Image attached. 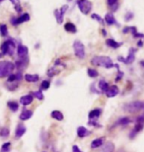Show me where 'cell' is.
<instances>
[{"mask_svg":"<svg viewBox=\"0 0 144 152\" xmlns=\"http://www.w3.org/2000/svg\"><path fill=\"white\" fill-rule=\"evenodd\" d=\"M91 63L95 66H100V67H105L108 69L113 68L115 66L112 58H110L109 56H94L91 59Z\"/></svg>","mask_w":144,"mask_h":152,"instance_id":"1","label":"cell"},{"mask_svg":"<svg viewBox=\"0 0 144 152\" xmlns=\"http://www.w3.org/2000/svg\"><path fill=\"white\" fill-rule=\"evenodd\" d=\"M15 50H16V44H15V42L12 39H9L3 42L1 47H0V50H1L0 56H12L15 53Z\"/></svg>","mask_w":144,"mask_h":152,"instance_id":"2","label":"cell"},{"mask_svg":"<svg viewBox=\"0 0 144 152\" xmlns=\"http://www.w3.org/2000/svg\"><path fill=\"white\" fill-rule=\"evenodd\" d=\"M15 65L10 61H1L0 62V78L7 77L14 71Z\"/></svg>","mask_w":144,"mask_h":152,"instance_id":"3","label":"cell"},{"mask_svg":"<svg viewBox=\"0 0 144 152\" xmlns=\"http://www.w3.org/2000/svg\"><path fill=\"white\" fill-rule=\"evenodd\" d=\"M73 50H74L75 56L80 59H83L85 57V47L80 41H75L73 42Z\"/></svg>","mask_w":144,"mask_h":152,"instance_id":"4","label":"cell"},{"mask_svg":"<svg viewBox=\"0 0 144 152\" xmlns=\"http://www.w3.org/2000/svg\"><path fill=\"white\" fill-rule=\"evenodd\" d=\"M77 5H78L79 10L84 15H88L90 13L92 10V7H93L92 3L89 1V0H78Z\"/></svg>","mask_w":144,"mask_h":152,"instance_id":"5","label":"cell"},{"mask_svg":"<svg viewBox=\"0 0 144 152\" xmlns=\"http://www.w3.org/2000/svg\"><path fill=\"white\" fill-rule=\"evenodd\" d=\"M125 107H126L125 110H126L127 112L134 114V113L139 112L140 110H142V109L144 108V104L141 101H133V102L129 103V104H127Z\"/></svg>","mask_w":144,"mask_h":152,"instance_id":"6","label":"cell"},{"mask_svg":"<svg viewBox=\"0 0 144 152\" xmlns=\"http://www.w3.org/2000/svg\"><path fill=\"white\" fill-rule=\"evenodd\" d=\"M135 53H136L135 48H131L129 50V53H128L126 58H124L122 56H118V61H121V62L125 63V64H130V63H132L134 60H135Z\"/></svg>","mask_w":144,"mask_h":152,"instance_id":"7","label":"cell"},{"mask_svg":"<svg viewBox=\"0 0 144 152\" xmlns=\"http://www.w3.org/2000/svg\"><path fill=\"white\" fill-rule=\"evenodd\" d=\"M30 20V15L28 13H25L23 15H21L20 17H12L11 18V24L13 26H17V25H20V24H22L24 22H28Z\"/></svg>","mask_w":144,"mask_h":152,"instance_id":"8","label":"cell"},{"mask_svg":"<svg viewBox=\"0 0 144 152\" xmlns=\"http://www.w3.org/2000/svg\"><path fill=\"white\" fill-rule=\"evenodd\" d=\"M28 53H29V50L26 45H19L17 48V54L19 56V58H26L28 57Z\"/></svg>","mask_w":144,"mask_h":152,"instance_id":"9","label":"cell"},{"mask_svg":"<svg viewBox=\"0 0 144 152\" xmlns=\"http://www.w3.org/2000/svg\"><path fill=\"white\" fill-rule=\"evenodd\" d=\"M28 62H29L28 57H26V58H19L18 60H16V62H15L14 65H15V67L19 70V72H21L22 69H24L27 65H28Z\"/></svg>","mask_w":144,"mask_h":152,"instance_id":"10","label":"cell"},{"mask_svg":"<svg viewBox=\"0 0 144 152\" xmlns=\"http://www.w3.org/2000/svg\"><path fill=\"white\" fill-rule=\"evenodd\" d=\"M118 93H119L118 87L116 86V85H112V86L109 87V89L107 90L106 96L108 97V98H114V97H115Z\"/></svg>","mask_w":144,"mask_h":152,"instance_id":"11","label":"cell"},{"mask_svg":"<svg viewBox=\"0 0 144 152\" xmlns=\"http://www.w3.org/2000/svg\"><path fill=\"white\" fill-rule=\"evenodd\" d=\"M143 127H144V123H136V124L134 126L132 130L130 132L129 137L130 138L135 137V135L137 134V133H139L140 132H141V130L143 129Z\"/></svg>","mask_w":144,"mask_h":152,"instance_id":"12","label":"cell"},{"mask_svg":"<svg viewBox=\"0 0 144 152\" xmlns=\"http://www.w3.org/2000/svg\"><path fill=\"white\" fill-rule=\"evenodd\" d=\"M101 114H102V110L99 109V108H96V109L92 110L90 113H89L88 117H89V118H90V121H96L97 118H100Z\"/></svg>","mask_w":144,"mask_h":152,"instance_id":"13","label":"cell"},{"mask_svg":"<svg viewBox=\"0 0 144 152\" xmlns=\"http://www.w3.org/2000/svg\"><path fill=\"white\" fill-rule=\"evenodd\" d=\"M26 126H23L22 124H19L16 127V132H15V136H16L17 138H21L22 136L25 134V132H26Z\"/></svg>","mask_w":144,"mask_h":152,"instance_id":"14","label":"cell"},{"mask_svg":"<svg viewBox=\"0 0 144 152\" xmlns=\"http://www.w3.org/2000/svg\"><path fill=\"white\" fill-rule=\"evenodd\" d=\"M33 100H34V96L32 94H28V95H25L23 97H21L20 99V103L22 104L23 106H28L30 104L33 103Z\"/></svg>","mask_w":144,"mask_h":152,"instance_id":"15","label":"cell"},{"mask_svg":"<svg viewBox=\"0 0 144 152\" xmlns=\"http://www.w3.org/2000/svg\"><path fill=\"white\" fill-rule=\"evenodd\" d=\"M22 78H23V76H22V73H21V72H18L16 74L12 73L8 76L7 83H14V82H16V81H20Z\"/></svg>","mask_w":144,"mask_h":152,"instance_id":"16","label":"cell"},{"mask_svg":"<svg viewBox=\"0 0 144 152\" xmlns=\"http://www.w3.org/2000/svg\"><path fill=\"white\" fill-rule=\"evenodd\" d=\"M104 142H105V137H99V138L94 139V140L91 142V148H93V149L99 148L104 144Z\"/></svg>","mask_w":144,"mask_h":152,"instance_id":"17","label":"cell"},{"mask_svg":"<svg viewBox=\"0 0 144 152\" xmlns=\"http://www.w3.org/2000/svg\"><path fill=\"white\" fill-rule=\"evenodd\" d=\"M32 117H33V111L25 110V109H24L23 112L19 115V118L21 121H27V120H29V118H32Z\"/></svg>","mask_w":144,"mask_h":152,"instance_id":"18","label":"cell"},{"mask_svg":"<svg viewBox=\"0 0 144 152\" xmlns=\"http://www.w3.org/2000/svg\"><path fill=\"white\" fill-rule=\"evenodd\" d=\"M106 45H108L109 48H121L122 45V42H115L114 39H108L106 41Z\"/></svg>","mask_w":144,"mask_h":152,"instance_id":"19","label":"cell"},{"mask_svg":"<svg viewBox=\"0 0 144 152\" xmlns=\"http://www.w3.org/2000/svg\"><path fill=\"white\" fill-rule=\"evenodd\" d=\"M90 134V132H89V130L86 129V127L84 126H79L77 129V135L79 136L80 138H84L86 137Z\"/></svg>","mask_w":144,"mask_h":152,"instance_id":"20","label":"cell"},{"mask_svg":"<svg viewBox=\"0 0 144 152\" xmlns=\"http://www.w3.org/2000/svg\"><path fill=\"white\" fill-rule=\"evenodd\" d=\"M64 29H65L66 32L72 33V34H75V33L77 32V28H76V26L73 23H71V22L65 23V25H64Z\"/></svg>","mask_w":144,"mask_h":152,"instance_id":"21","label":"cell"},{"mask_svg":"<svg viewBox=\"0 0 144 152\" xmlns=\"http://www.w3.org/2000/svg\"><path fill=\"white\" fill-rule=\"evenodd\" d=\"M105 22L108 24V25L112 26V25H115L116 20L112 13H108V14H106V16H105Z\"/></svg>","mask_w":144,"mask_h":152,"instance_id":"22","label":"cell"},{"mask_svg":"<svg viewBox=\"0 0 144 152\" xmlns=\"http://www.w3.org/2000/svg\"><path fill=\"white\" fill-rule=\"evenodd\" d=\"M99 89L101 92H104V93H106L107 92V90L109 89V84H108V82H107L106 80H104V79H101L100 82H99Z\"/></svg>","mask_w":144,"mask_h":152,"instance_id":"23","label":"cell"},{"mask_svg":"<svg viewBox=\"0 0 144 152\" xmlns=\"http://www.w3.org/2000/svg\"><path fill=\"white\" fill-rule=\"evenodd\" d=\"M114 151H115V144L113 143V142L109 141L104 145L103 149L101 152H114Z\"/></svg>","mask_w":144,"mask_h":152,"instance_id":"24","label":"cell"},{"mask_svg":"<svg viewBox=\"0 0 144 152\" xmlns=\"http://www.w3.org/2000/svg\"><path fill=\"white\" fill-rule=\"evenodd\" d=\"M24 77L27 82H38L39 79L38 74H25Z\"/></svg>","mask_w":144,"mask_h":152,"instance_id":"25","label":"cell"},{"mask_svg":"<svg viewBox=\"0 0 144 152\" xmlns=\"http://www.w3.org/2000/svg\"><path fill=\"white\" fill-rule=\"evenodd\" d=\"M50 115H51V118H54V120H56V121H62L63 120V114L61 113L60 111H57V110L53 111Z\"/></svg>","mask_w":144,"mask_h":152,"instance_id":"26","label":"cell"},{"mask_svg":"<svg viewBox=\"0 0 144 152\" xmlns=\"http://www.w3.org/2000/svg\"><path fill=\"white\" fill-rule=\"evenodd\" d=\"M7 106L12 112H17L19 110V104H18V102L16 101H9L7 103Z\"/></svg>","mask_w":144,"mask_h":152,"instance_id":"27","label":"cell"},{"mask_svg":"<svg viewBox=\"0 0 144 152\" xmlns=\"http://www.w3.org/2000/svg\"><path fill=\"white\" fill-rule=\"evenodd\" d=\"M108 5L113 12H115L118 8V0H108Z\"/></svg>","mask_w":144,"mask_h":152,"instance_id":"28","label":"cell"},{"mask_svg":"<svg viewBox=\"0 0 144 152\" xmlns=\"http://www.w3.org/2000/svg\"><path fill=\"white\" fill-rule=\"evenodd\" d=\"M130 118L128 117H124V118H121L118 121V124H119V126H127L128 124H130Z\"/></svg>","mask_w":144,"mask_h":152,"instance_id":"29","label":"cell"},{"mask_svg":"<svg viewBox=\"0 0 144 152\" xmlns=\"http://www.w3.org/2000/svg\"><path fill=\"white\" fill-rule=\"evenodd\" d=\"M54 17H56V22L58 24H62L63 22V16H62V14L60 13V11L59 10H54Z\"/></svg>","mask_w":144,"mask_h":152,"instance_id":"30","label":"cell"},{"mask_svg":"<svg viewBox=\"0 0 144 152\" xmlns=\"http://www.w3.org/2000/svg\"><path fill=\"white\" fill-rule=\"evenodd\" d=\"M0 35L1 37H6L8 35V28L5 24H0Z\"/></svg>","mask_w":144,"mask_h":152,"instance_id":"31","label":"cell"},{"mask_svg":"<svg viewBox=\"0 0 144 152\" xmlns=\"http://www.w3.org/2000/svg\"><path fill=\"white\" fill-rule=\"evenodd\" d=\"M10 1L13 3L15 10H16L18 13H21V12H22V6L20 4V0H10Z\"/></svg>","mask_w":144,"mask_h":152,"instance_id":"32","label":"cell"},{"mask_svg":"<svg viewBox=\"0 0 144 152\" xmlns=\"http://www.w3.org/2000/svg\"><path fill=\"white\" fill-rule=\"evenodd\" d=\"M87 73L91 78H96V77H98V75H99V73H98V71L96 69H93V68H88Z\"/></svg>","mask_w":144,"mask_h":152,"instance_id":"33","label":"cell"},{"mask_svg":"<svg viewBox=\"0 0 144 152\" xmlns=\"http://www.w3.org/2000/svg\"><path fill=\"white\" fill-rule=\"evenodd\" d=\"M50 87V82L48 80H44L41 83V89L42 90H48Z\"/></svg>","mask_w":144,"mask_h":152,"instance_id":"34","label":"cell"},{"mask_svg":"<svg viewBox=\"0 0 144 152\" xmlns=\"http://www.w3.org/2000/svg\"><path fill=\"white\" fill-rule=\"evenodd\" d=\"M10 146H11L10 142H5V143L2 144L1 151L0 152H9V150H10Z\"/></svg>","mask_w":144,"mask_h":152,"instance_id":"35","label":"cell"},{"mask_svg":"<svg viewBox=\"0 0 144 152\" xmlns=\"http://www.w3.org/2000/svg\"><path fill=\"white\" fill-rule=\"evenodd\" d=\"M31 94H32L33 96H35L38 100H41V101H42V100H44V98H45L44 95H42V92L41 90L37 91V92H34V93H31Z\"/></svg>","mask_w":144,"mask_h":152,"instance_id":"36","label":"cell"},{"mask_svg":"<svg viewBox=\"0 0 144 152\" xmlns=\"http://www.w3.org/2000/svg\"><path fill=\"white\" fill-rule=\"evenodd\" d=\"M9 133H10L9 129H7V127H3V129H1V132H0V136H1V137H7L9 135Z\"/></svg>","mask_w":144,"mask_h":152,"instance_id":"37","label":"cell"},{"mask_svg":"<svg viewBox=\"0 0 144 152\" xmlns=\"http://www.w3.org/2000/svg\"><path fill=\"white\" fill-rule=\"evenodd\" d=\"M9 85L7 86V88L10 91H14V90H16L17 88H18V84H16V83H8Z\"/></svg>","mask_w":144,"mask_h":152,"instance_id":"38","label":"cell"},{"mask_svg":"<svg viewBox=\"0 0 144 152\" xmlns=\"http://www.w3.org/2000/svg\"><path fill=\"white\" fill-rule=\"evenodd\" d=\"M133 18V13H131V12H128V13L125 14V17H124V20L126 21V22H129V21Z\"/></svg>","mask_w":144,"mask_h":152,"instance_id":"39","label":"cell"},{"mask_svg":"<svg viewBox=\"0 0 144 152\" xmlns=\"http://www.w3.org/2000/svg\"><path fill=\"white\" fill-rule=\"evenodd\" d=\"M91 17H92V19L97 20V21H99V22H104L103 19H102V18H101L98 14H92V16H91Z\"/></svg>","mask_w":144,"mask_h":152,"instance_id":"40","label":"cell"},{"mask_svg":"<svg viewBox=\"0 0 144 152\" xmlns=\"http://www.w3.org/2000/svg\"><path fill=\"white\" fill-rule=\"evenodd\" d=\"M67 8H68V6H67V5H63L62 7H61L60 10H59V11H60V13L62 14V16L64 15V13H65V12L67 11Z\"/></svg>","mask_w":144,"mask_h":152,"instance_id":"41","label":"cell"},{"mask_svg":"<svg viewBox=\"0 0 144 152\" xmlns=\"http://www.w3.org/2000/svg\"><path fill=\"white\" fill-rule=\"evenodd\" d=\"M122 76H124V73H122L121 70H118V77L115 78V82H118V81L121 80V79L122 78Z\"/></svg>","mask_w":144,"mask_h":152,"instance_id":"42","label":"cell"},{"mask_svg":"<svg viewBox=\"0 0 144 152\" xmlns=\"http://www.w3.org/2000/svg\"><path fill=\"white\" fill-rule=\"evenodd\" d=\"M72 152H82L80 149H79V147L77 145H73L72 146Z\"/></svg>","mask_w":144,"mask_h":152,"instance_id":"43","label":"cell"},{"mask_svg":"<svg viewBox=\"0 0 144 152\" xmlns=\"http://www.w3.org/2000/svg\"><path fill=\"white\" fill-rule=\"evenodd\" d=\"M130 32V27H125V28H124V30H122V33L124 34H127V33Z\"/></svg>","mask_w":144,"mask_h":152,"instance_id":"44","label":"cell"},{"mask_svg":"<svg viewBox=\"0 0 144 152\" xmlns=\"http://www.w3.org/2000/svg\"><path fill=\"white\" fill-rule=\"evenodd\" d=\"M102 34H103L104 36H107V32H106V30H105V29H103V30H102Z\"/></svg>","mask_w":144,"mask_h":152,"instance_id":"45","label":"cell"},{"mask_svg":"<svg viewBox=\"0 0 144 152\" xmlns=\"http://www.w3.org/2000/svg\"><path fill=\"white\" fill-rule=\"evenodd\" d=\"M137 45H138V47H142L143 42H142V41H139V42H138V44H137Z\"/></svg>","mask_w":144,"mask_h":152,"instance_id":"46","label":"cell"},{"mask_svg":"<svg viewBox=\"0 0 144 152\" xmlns=\"http://www.w3.org/2000/svg\"><path fill=\"white\" fill-rule=\"evenodd\" d=\"M140 65L143 66V67H144V60H141V61H140Z\"/></svg>","mask_w":144,"mask_h":152,"instance_id":"47","label":"cell"},{"mask_svg":"<svg viewBox=\"0 0 144 152\" xmlns=\"http://www.w3.org/2000/svg\"><path fill=\"white\" fill-rule=\"evenodd\" d=\"M3 1H4V0H0V3H1V2H3Z\"/></svg>","mask_w":144,"mask_h":152,"instance_id":"48","label":"cell"},{"mask_svg":"<svg viewBox=\"0 0 144 152\" xmlns=\"http://www.w3.org/2000/svg\"><path fill=\"white\" fill-rule=\"evenodd\" d=\"M42 152H47V151H42Z\"/></svg>","mask_w":144,"mask_h":152,"instance_id":"49","label":"cell"}]
</instances>
